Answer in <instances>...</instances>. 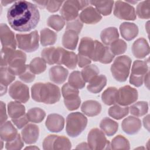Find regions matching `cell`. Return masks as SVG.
<instances>
[{
	"instance_id": "obj_1",
	"label": "cell",
	"mask_w": 150,
	"mask_h": 150,
	"mask_svg": "<svg viewBox=\"0 0 150 150\" xmlns=\"http://www.w3.org/2000/svg\"><path fill=\"white\" fill-rule=\"evenodd\" d=\"M7 19L14 30L28 32L38 25L40 14L36 5L26 1H17L8 9Z\"/></svg>"
},
{
	"instance_id": "obj_2",
	"label": "cell",
	"mask_w": 150,
	"mask_h": 150,
	"mask_svg": "<svg viewBox=\"0 0 150 150\" xmlns=\"http://www.w3.org/2000/svg\"><path fill=\"white\" fill-rule=\"evenodd\" d=\"M26 54L21 50L2 48L1 67H8L15 76H19L26 67Z\"/></svg>"
},
{
	"instance_id": "obj_3",
	"label": "cell",
	"mask_w": 150,
	"mask_h": 150,
	"mask_svg": "<svg viewBox=\"0 0 150 150\" xmlns=\"http://www.w3.org/2000/svg\"><path fill=\"white\" fill-rule=\"evenodd\" d=\"M31 94L33 100L47 104L57 103L61 96L59 87L50 83L34 84L31 87Z\"/></svg>"
},
{
	"instance_id": "obj_4",
	"label": "cell",
	"mask_w": 150,
	"mask_h": 150,
	"mask_svg": "<svg viewBox=\"0 0 150 150\" xmlns=\"http://www.w3.org/2000/svg\"><path fill=\"white\" fill-rule=\"evenodd\" d=\"M87 124V117L81 112H71L66 118V130L71 137L79 136L86 128Z\"/></svg>"
},
{
	"instance_id": "obj_5",
	"label": "cell",
	"mask_w": 150,
	"mask_h": 150,
	"mask_svg": "<svg viewBox=\"0 0 150 150\" xmlns=\"http://www.w3.org/2000/svg\"><path fill=\"white\" fill-rule=\"evenodd\" d=\"M131 64V59L128 56L117 57L111 66V72L113 77L118 81H125L129 73Z\"/></svg>"
},
{
	"instance_id": "obj_6",
	"label": "cell",
	"mask_w": 150,
	"mask_h": 150,
	"mask_svg": "<svg viewBox=\"0 0 150 150\" xmlns=\"http://www.w3.org/2000/svg\"><path fill=\"white\" fill-rule=\"evenodd\" d=\"M89 3L90 1H88L70 0L65 1L60 11L62 17L69 22L77 19L79 11L85 8Z\"/></svg>"
},
{
	"instance_id": "obj_7",
	"label": "cell",
	"mask_w": 150,
	"mask_h": 150,
	"mask_svg": "<svg viewBox=\"0 0 150 150\" xmlns=\"http://www.w3.org/2000/svg\"><path fill=\"white\" fill-rule=\"evenodd\" d=\"M16 40L19 49L26 52H33L39 47V35L37 30L28 34H16Z\"/></svg>"
},
{
	"instance_id": "obj_8",
	"label": "cell",
	"mask_w": 150,
	"mask_h": 150,
	"mask_svg": "<svg viewBox=\"0 0 150 150\" xmlns=\"http://www.w3.org/2000/svg\"><path fill=\"white\" fill-rule=\"evenodd\" d=\"M148 72L149 66L148 62L138 60L134 61L132 66L129 83L135 87L141 86L145 77Z\"/></svg>"
},
{
	"instance_id": "obj_9",
	"label": "cell",
	"mask_w": 150,
	"mask_h": 150,
	"mask_svg": "<svg viewBox=\"0 0 150 150\" xmlns=\"http://www.w3.org/2000/svg\"><path fill=\"white\" fill-rule=\"evenodd\" d=\"M62 92L64 98V103L67 110L74 111L78 109L81 103L78 89L67 83L62 86Z\"/></svg>"
},
{
	"instance_id": "obj_10",
	"label": "cell",
	"mask_w": 150,
	"mask_h": 150,
	"mask_svg": "<svg viewBox=\"0 0 150 150\" xmlns=\"http://www.w3.org/2000/svg\"><path fill=\"white\" fill-rule=\"evenodd\" d=\"M90 149L94 150L110 149V142L107 139L104 132L98 128L90 130L87 137Z\"/></svg>"
},
{
	"instance_id": "obj_11",
	"label": "cell",
	"mask_w": 150,
	"mask_h": 150,
	"mask_svg": "<svg viewBox=\"0 0 150 150\" xmlns=\"http://www.w3.org/2000/svg\"><path fill=\"white\" fill-rule=\"evenodd\" d=\"M54 64H64L70 69H74L77 63V56L73 52H69L62 47L56 48Z\"/></svg>"
},
{
	"instance_id": "obj_12",
	"label": "cell",
	"mask_w": 150,
	"mask_h": 150,
	"mask_svg": "<svg viewBox=\"0 0 150 150\" xmlns=\"http://www.w3.org/2000/svg\"><path fill=\"white\" fill-rule=\"evenodd\" d=\"M114 15L120 19L134 21L136 19V12L134 8L124 1L115 2Z\"/></svg>"
},
{
	"instance_id": "obj_13",
	"label": "cell",
	"mask_w": 150,
	"mask_h": 150,
	"mask_svg": "<svg viewBox=\"0 0 150 150\" xmlns=\"http://www.w3.org/2000/svg\"><path fill=\"white\" fill-rule=\"evenodd\" d=\"M114 57L110 47L104 45L98 40H95V47L91 60L103 64L110 63Z\"/></svg>"
},
{
	"instance_id": "obj_14",
	"label": "cell",
	"mask_w": 150,
	"mask_h": 150,
	"mask_svg": "<svg viewBox=\"0 0 150 150\" xmlns=\"http://www.w3.org/2000/svg\"><path fill=\"white\" fill-rule=\"evenodd\" d=\"M9 94L12 98L22 103H26L29 99L28 87L19 81H16L10 86Z\"/></svg>"
},
{
	"instance_id": "obj_15",
	"label": "cell",
	"mask_w": 150,
	"mask_h": 150,
	"mask_svg": "<svg viewBox=\"0 0 150 150\" xmlns=\"http://www.w3.org/2000/svg\"><path fill=\"white\" fill-rule=\"evenodd\" d=\"M137 90L129 86L120 87L117 93V103L122 106H127L138 99Z\"/></svg>"
},
{
	"instance_id": "obj_16",
	"label": "cell",
	"mask_w": 150,
	"mask_h": 150,
	"mask_svg": "<svg viewBox=\"0 0 150 150\" xmlns=\"http://www.w3.org/2000/svg\"><path fill=\"white\" fill-rule=\"evenodd\" d=\"M0 39L2 48L15 50L17 42L15 38L14 33L5 23H1Z\"/></svg>"
},
{
	"instance_id": "obj_17",
	"label": "cell",
	"mask_w": 150,
	"mask_h": 150,
	"mask_svg": "<svg viewBox=\"0 0 150 150\" xmlns=\"http://www.w3.org/2000/svg\"><path fill=\"white\" fill-rule=\"evenodd\" d=\"M47 129L52 132L61 131L64 125V119L61 115L57 114H49L45 122Z\"/></svg>"
},
{
	"instance_id": "obj_18",
	"label": "cell",
	"mask_w": 150,
	"mask_h": 150,
	"mask_svg": "<svg viewBox=\"0 0 150 150\" xmlns=\"http://www.w3.org/2000/svg\"><path fill=\"white\" fill-rule=\"evenodd\" d=\"M79 19L86 24H95L102 19V16L95 8L88 6L81 11L79 15Z\"/></svg>"
},
{
	"instance_id": "obj_19",
	"label": "cell",
	"mask_w": 150,
	"mask_h": 150,
	"mask_svg": "<svg viewBox=\"0 0 150 150\" xmlns=\"http://www.w3.org/2000/svg\"><path fill=\"white\" fill-rule=\"evenodd\" d=\"M39 135V127L33 124H27L21 131L22 138L27 144L35 143Z\"/></svg>"
},
{
	"instance_id": "obj_20",
	"label": "cell",
	"mask_w": 150,
	"mask_h": 150,
	"mask_svg": "<svg viewBox=\"0 0 150 150\" xmlns=\"http://www.w3.org/2000/svg\"><path fill=\"white\" fill-rule=\"evenodd\" d=\"M121 128L123 131L127 134H135L141 128V120L137 117L129 116L122 121Z\"/></svg>"
},
{
	"instance_id": "obj_21",
	"label": "cell",
	"mask_w": 150,
	"mask_h": 150,
	"mask_svg": "<svg viewBox=\"0 0 150 150\" xmlns=\"http://www.w3.org/2000/svg\"><path fill=\"white\" fill-rule=\"evenodd\" d=\"M132 52L134 56L138 59L145 57L149 53L148 43L143 38H138L132 44Z\"/></svg>"
},
{
	"instance_id": "obj_22",
	"label": "cell",
	"mask_w": 150,
	"mask_h": 150,
	"mask_svg": "<svg viewBox=\"0 0 150 150\" xmlns=\"http://www.w3.org/2000/svg\"><path fill=\"white\" fill-rule=\"evenodd\" d=\"M69 71L62 66H54L52 67L49 71L50 80L54 83L60 84L66 80Z\"/></svg>"
},
{
	"instance_id": "obj_23",
	"label": "cell",
	"mask_w": 150,
	"mask_h": 150,
	"mask_svg": "<svg viewBox=\"0 0 150 150\" xmlns=\"http://www.w3.org/2000/svg\"><path fill=\"white\" fill-rule=\"evenodd\" d=\"M120 31L122 37L126 40L134 39L138 33V28L136 24L131 22H123L120 26Z\"/></svg>"
},
{
	"instance_id": "obj_24",
	"label": "cell",
	"mask_w": 150,
	"mask_h": 150,
	"mask_svg": "<svg viewBox=\"0 0 150 150\" xmlns=\"http://www.w3.org/2000/svg\"><path fill=\"white\" fill-rule=\"evenodd\" d=\"M94 47L95 40L91 38L84 37L80 40L78 54L88 57L91 60Z\"/></svg>"
},
{
	"instance_id": "obj_25",
	"label": "cell",
	"mask_w": 150,
	"mask_h": 150,
	"mask_svg": "<svg viewBox=\"0 0 150 150\" xmlns=\"http://www.w3.org/2000/svg\"><path fill=\"white\" fill-rule=\"evenodd\" d=\"M18 134L17 129L14 127L11 121H5L1 125L0 137L2 141L6 142L11 141L15 139Z\"/></svg>"
},
{
	"instance_id": "obj_26",
	"label": "cell",
	"mask_w": 150,
	"mask_h": 150,
	"mask_svg": "<svg viewBox=\"0 0 150 150\" xmlns=\"http://www.w3.org/2000/svg\"><path fill=\"white\" fill-rule=\"evenodd\" d=\"M81 111L88 117L98 115L101 111L100 103L95 100H87L83 103L81 106Z\"/></svg>"
},
{
	"instance_id": "obj_27",
	"label": "cell",
	"mask_w": 150,
	"mask_h": 150,
	"mask_svg": "<svg viewBox=\"0 0 150 150\" xmlns=\"http://www.w3.org/2000/svg\"><path fill=\"white\" fill-rule=\"evenodd\" d=\"M79 40V34L71 30H66L62 37L63 46L70 50H74Z\"/></svg>"
},
{
	"instance_id": "obj_28",
	"label": "cell",
	"mask_w": 150,
	"mask_h": 150,
	"mask_svg": "<svg viewBox=\"0 0 150 150\" xmlns=\"http://www.w3.org/2000/svg\"><path fill=\"white\" fill-rule=\"evenodd\" d=\"M106 84L107 78L103 74L97 75L88 83L87 88L90 92L96 94L100 93L106 86Z\"/></svg>"
},
{
	"instance_id": "obj_29",
	"label": "cell",
	"mask_w": 150,
	"mask_h": 150,
	"mask_svg": "<svg viewBox=\"0 0 150 150\" xmlns=\"http://www.w3.org/2000/svg\"><path fill=\"white\" fill-rule=\"evenodd\" d=\"M119 33L118 30L115 27H108L103 29L100 34V38L102 42L106 45H110L114 41L118 39Z\"/></svg>"
},
{
	"instance_id": "obj_30",
	"label": "cell",
	"mask_w": 150,
	"mask_h": 150,
	"mask_svg": "<svg viewBox=\"0 0 150 150\" xmlns=\"http://www.w3.org/2000/svg\"><path fill=\"white\" fill-rule=\"evenodd\" d=\"M100 127L108 137L114 135L118 128V123L108 117L104 118L100 122Z\"/></svg>"
},
{
	"instance_id": "obj_31",
	"label": "cell",
	"mask_w": 150,
	"mask_h": 150,
	"mask_svg": "<svg viewBox=\"0 0 150 150\" xmlns=\"http://www.w3.org/2000/svg\"><path fill=\"white\" fill-rule=\"evenodd\" d=\"M90 3L96 7L97 11L104 16L109 15L112 11L113 1H90Z\"/></svg>"
},
{
	"instance_id": "obj_32",
	"label": "cell",
	"mask_w": 150,
	"mask_h": 150,
	"mask_svg": "<svg viewBox=\"0 0 150 150\" xmlns=\"http://www.w3.org/2000/svg\"><path fill=\"white\" fill-rule=\"evenodd\" d=\"M40 43L43 46L53 45L57 40V34L49 28H44L40 32Z\"/></svg>"
},
{
	"instance_id": "obj_33",
	"label": "cell",
	"mask_w": 150,
	"mask_h": 150,
	"mask_svg": "<svg viewBox=\"0 0 150 150\" xmlns=\"http://www.w3.org/2000/svg\"><path fill=\"white\" fill-rule=\"evenodd\" d=\"M8 112L11 118H19L25 114V106L18 101H11L8 104Z\"/></svg>"
},
{
	"instance_id": "obj_34",
	"label": "cell",
	"mask_w": 150,
	"mask_h": 150,
	"mask_svg": "<svg viewBox=\"0 0 150 150\" xmlns=\"http://www.w3.org/2000/svg\"><path fill=\"white\" fill-rule=\"evenodd\" d=\"M117 93L118 90L115 87H108L101 94L103 102L108 105L115 104L117 103Z\"/></svg>"
},
{
	"instance_id": "obj_35",
	"label": "cell",
	"mask_w": 150,
	"mask_h": 150,
	"mask_svg": "<svg viewBox=\"0 0 150 150\" xmlns=\"http://www.w3.org/2000/svg\"><path fill=\"white\" fill-rule=\"evenodd\" d=\"M26 115L29 121L39 123L44 120L46 113L43 110L38 107H35L29 110Z\"/></svg>"
},
{
	"instance_id": "obj_36",
	"label": "cell",
	"mask_w": 150,
	"mask_h": 150,
	"mask_svg": "<svg viewBox=\"0 0 150 150\" xmlns=\"http://www.w3.org/2000/svg\"><path fill=\"white\" fill-rule=\"evenodd\" d=\"M71 147V142L67 137L55 135L52 145V150L70 149Z\"/></svg>"
},
{
	"instance_id": "obj_37",
	"label": "cell",
	"mask_w": 150,
	"mask_h": 150,
	"mask_svg": "<svg viewBox=\"0 0 150 150\" xmlns=\"http://www.w3.org/2000/svg\"><path fill=\"white\" fill-rule=\"evenodd\" d=\"M129 111V108L127 106L114 105L108 110V115L115 120H121L125 117Z\"/></svg>"
},
{
	"instance_id": "obj_38",
	"label": "cell",
	"mask_w": 150,
	"mask_h": 150,
	"mask_svg": "<svg viewBox=\"0 0 150 150\" xmlns=\"http://www.w3.org/2000/svg\"><path fill=\"white\" fill-rule=\"evenodd\" d=\"M68 83L77 89L83 88L86 84L81 72L79 71H73L70 73L68 79Z\"/></svg>"
},
{
	"instance_id": "obj_39",
	"label": "cell",
	"mask_w": 150,
	"mask_h": 150,
	"mask_svg": "<svg viewBox=\"0 0 150 150\" xmlns=\"http://www.w3.org/2000/svg\"><path fill=\"white\" fill-rule=\"evenodd\" d=\"M148 111V104L146 101H138L129 107L130 113L136 117L145 115Z\"/></svg>"
},
{
	"instance_id": "obj_40",
	"label": "cell",
	"mask_w": 150,
	"mask_h": 150,
	"mask_svg": "<svg viewBox=\"0 0 150 150\" xmlns=\"http://www.w3.org/2000/svg\"><path fill=\"white\" fill-rule=\"evenodd\" d=\"M46 62L41 57H35L33 59L30 64L29 69L35 74H39L45 71L46 69Z\"/></svg>"
},
{
	"instance_id": "obj_41",
	"label": "cell",
	"mask_w": 150,
	"mask_h": 150,
	"mask_svg": "<svg viewBox=\"0 0 150 150\" xmlns=\"http://www.w3.org/2000/svg\"><path fill=\"white\" fill-rule=\"evenodd\" d=\"M110 149H129V142L126 138L121 135H118L112 139L110 144Z\"/></svg>"
},
{
	"instance_id": "obj_42",
	"label": "cell",
	"mask_w": 150,
	"mask_h": 150,
	"mask_svg": "<svg viewBox=\"0 0 150 150\" xmlns=\"http://www.w3.org/2000/svg\"><path fill=\"white\" fill-rule=\"evenodd\" d=\"M99 73V69L95 64L87 65L82 70L81 74L85 82L89 83Z\"/></svg>"
},
{
	"instance_id": "obj_43",
	"label": "cell",
	"mask_w": 150,
	"mask_h": 150,
	"mask_svg": "<svg viewBox=\"0 0 150 150\" xmlns=\"http://www.w3.org/2000/svg\"><path fill=\"white\" fill-rule=\"evenodd\" d=\"M15 79V75L11 72L8 67H1L0 83L1 86L6 87Z\"/></svg>"
},
{
	"instance_id": "obj_44",
	"label": "cell",
	"mask_w": 150,
	"mask_h": 150,
	"mask_svg": "<svg viewBox=\"0 0 150 150\" xmlns=\"http://www.w3.org/2000/svg\"><path fill=\"white\" fill-rule=\"evenodd\" d=\"M47 24L55 30L60 31L63 28L65 25V21L60 15H52L48 18Z\"/></svg>"
},
{
	"instance_id": "obj_45",
	"label": "cell",
	"mask_w": 150,
	"mask_h": 150,
	"mask_svg": "<svg viewBox=\"0 0 150 150\" xmlns=\"http://www.w3.org/2000/svg\"><path fill=\"white\" fill-rule=\"evenodd\" d=\"M150 1L141 2L137 6V14L141 19H149L150 17Z\"/></svg>"
},
{
	"instance_id": "obj_46",
	"label": "cell",
	"mask_w": 150,
	"mask_h": 150,
	"mask_svg": "<svg viewBox=\"0 0 150 150\" xmlns=\"http://www.w3.org/2000/svg\"><path fill=\"white\" fill-rule=\"evenodd\" d=\"M127 49V45L126 42L120 39H118L114 41L110 47L111 52L114 55L121 54L126 51Z\"/></svg>"
},
{
	"instance_id": "obj_47",
	"label": "cell",
	"mask_w": 150,
	"mask_h": 150,
	"mask_svg": "<svg viewBox=\"0 0 150 150\" xmlns=\"http://www.w3.org/2000/svg\"><path fill=\"white\" fill-rule=\"evenodd\" d=\"M56 47H49L43 49L41 52L42 58L49 64H53Z\"/></svg>"
},
{
	"instance_id": "obj_48",
	"label": "cell",
	"mask_w": 150,
	"mask_h": 150,
	"mask_svg": "<svg viewBox=\"0 0 150 150\" xmlns=\"http://www.w3.org/2000/svg\"><path fill=\"white\" fill-rule=\"evenodd\" d=\"M23 146V142L22 139L18 134L16 138L11 141L6 142L5 144V148L8 150H16L21 149Z\"/></svg>"
},
{
	"instance_id": "obj_49",
	"label": "cell",
	"mask_w": 150,
	"mask_h": 150,
	"mask_svg": "<svg viewBox=\"0 0 150 150\" xmlns=\"http://www.w3.org/2000/svg\"><path fill=\"white\" fill-rule=\"evenodd\" d=\"M83 26V23L80 20V19H76L67 23L66 30H71L75 31L79 35L81 30Z\"/></svg>"
},
{
	"instance_id": "obj_50",
	"label": "cell",
	"mask_w": 150,
	"mask_h": 150,
	"mask_svg": "<svg viewBox=\"0 0 150 150\" xmlns=\"http://www.w3.org/2000/svg\"><path fill=\"white\" fill-rule=\"evenodd\" d=\"M20 79L25 83H30L35 79V75L29 69V66L26 65V67L23 72L19 76Z\"/></svg>"
},
{
	"instance_id": "obj_51",
	"label": "cell",
	"mask_w": 150,
	"mask_h": 150,
	"mask_svg": "<svg viewBox=\"0 0 150 150\" xmlns=\"http://www.w3.org/2000/svg\"><path fill=\"white\" fill-rule=\"evenodd\" d=\"M63 2V1H48L46 8L50 12H56L60 9Z\"/></svg>"
},
{
	"instance_id": "obj_52",
	"label": "cell",
	"mask_w": 150,
	"mask_h": 150,
	"mask_svg": "<svg viewBox=\"0 0 150 150\" xmlns=\"http://www.w3.org/2000/svg\"><path fill=\"white\" fill-rule=\"evenodd\" d=\"M12 121L17 127L18 128L21 129L23 127L26 126L29 121L27 118L26 115H23L19 118H12Z\"/></svg>"
},
{
	"instance_id": "obj_53",
	"label": "cell",
	"mask_w": 150,
	"mask_h": 150,
	"mask_svg": "<svg viewBox=\"0 0 150 150\" xmlns=\"http://www.w3.org/2000/svg\"><path fill=\"white\" fill-rule=\"evenodd\" d=\"M91 60L86 56L78 54L77 55V63L79 67H84L91 63Z\"/></svg>"
},
{
	"instance_id": "obj_54",
	"label": "cell",
	"mask_w": 150,
	"mask_h": 150,
	"mask_svg": "<svg viewBox=\"0 0 150 150\" xmlns=\"http://www.w3.org/2000/svg\"><path fill=\"white\" fill-rule=\"evenodd\" d=\"M0 111H1V125L4 124L8 118L6 112V108L5 104H4L2 101H1L0 103Z\"/></svg>"
},
{
	"instance_id": "obj_55",
	"label": "cell",
	"mask_w": 150,
	"mask_h": 150,
	"mask_svg": "<svg viewBox=\"0 0 150 150\" xmlns=\"http://www.w3.org/2000/svg\"><path fill=\"white\" fill-rule=\"evenodd\" d=\"M48 1H34L33 2L35 3L40 8H45L46 7Z\"/></svg>"
},
{
	"instance_id": "obj_56",
	"label": "cell",
	"mask_w": 150,
	"mask_h": 150,
	"mask_svg": "<svg viewBox=\"0 0 150 150\" xmlns=\"http://www.w3.org/2000/svg\"><path fill=\"white\" fill-rule=\"evenodd\" d=\"M149 115H148L147 116H146L145 118H144L143 119V123H144V126L145 128L147 129L148 131H149Z\"/></svg>"
},
{
	"instance_id": "obj_57",
	"label": "cell",
	"mask_w": 150,
	"mask_h": 150,
	"mask_svg": "<svg viewBox=\"0 0 150 150\" xmlns=\"http://www.w3.org/2000/svg\"><path fill=\"white\" fill-rule=\"evenodd\" d=\"M76 149H90V147L88 145L86 142H82L77 145L76 147Z\"/></svg>"
},
{
	"instance_id": "obj_58",
	"label": "cell",
	"mask_w": 150,
	"mask_h": 150,
	"mask_svg": "<svg viewBox=\"0 0 150 150\" xmlns=\"http://www.w3.org/2000/svg\"><path fill=\"white\" fill-rule=\"evenodd\" d=\"M15 2V1H1V3L2 4L4 5V6H6L8 4H11V3H12V2Z\"/></svg>"
},
{
	"instance_id": "obj_59",
	"label": "cell",
	"mask_w": 150,
	"mask_h": 150,
	"mask_svg": "<svg viewBox=\"0 0 150 150\" xmlns=\"http://www.w3.org/2000/svg\"><path fill=\"white\" fill-rule=\"evenodd\" d=\"M25 149H39V148L35 146H30L25 148Z\"/></svg>"
},
{
	"instance_id": "obj_60",
	"label": "cell",
	"mask_w": 150,
	"mask_h": 150,
	"mask_svg": "<svg viewBox=\"0 0 150 150\" xmlns=\"http://www.w3.org/2000/svg\"><path fill=\"white\" fill-rule=\"evenodd\" d=\"M1 149H2V146H3V142H2V140L1 139Z\"/></svg>"
}]
</instances>
